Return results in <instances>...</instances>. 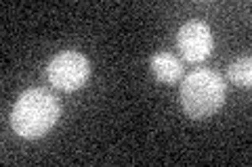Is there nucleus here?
Wrapping results in <instances>:
<instances>
[{
    "label": "nucleus",
    "mask_w": 252,
    "mask_h": 167,
    "mask_svg": "<svg viewBox=\"0 0 252 167\" xmlns=\"http://www.w3.org/2000/svg\"><path fill=\"white\" fill-rule=\"evenodd\" d=\"M61 117V102L44 88H30L15 102L11 125L21 138L34 140L49 132Z\"/></svg>",
    "instance_id": "1"
},
{
    "label": "nucleus",
    "mask_w": 252,
    "mask_h": 167,
    "mask_svg": "<svg viewBox=\"0 0 252 167\" xmlns=\"http://www.w3.org/2000/svg\"><path fill=\"white\" fill-rule=\"evenodd\" d=\"M225 102V82L217 71L198 69L181 84V105L193 119L215 115Z\"/></svg>",
    "instance_id": "2"
},
{
    "label": "nucleus",
    "mask_w": 252,
    "mask_h": 167,
    "mask_svg": "<svg viewBox=\"0 0 252 167\" xmlns=\"http://www.w3.org/2000/svg\"><path fill=\"white\" fill-rule=\"evenodd\" d=\"M91 75V63L76 50L59 52L49 63V82L59 90L74 92L82 88Z\"/></svg>",
    "instance_id": "3"
},
{
    "label": "nucleus",
    "mask_w": 252,
    "mask_h": 167,
    "mask_svg": "<svg viewBox=\"0 0 252 167\" xmlns=\"http://www.w3.org/2000/svg\"><path fill=\"white\" fill-rule=\"evenodd\" d=\"M177 44L183 59L189 63H200L212 52L215 40L212 31L202 21H187L177 34Z\"/></svg>",
    "instance_id": "4"
},
{
    "label": "nucleus",
    "mask_w": 252,
    "mask_h": 167,
    "mask_svg": "<svg viewBox=\"0 0 252 167\" xmlns=\"http://www.w3.org/2000/svg\"><path fill=\"white\" fill-rule=\"evenodd\" d=\"M154 75L164 84H175L183 75V65L172 52H156L152 57Z\"/></svg>",
    "instance_id": "5"
},
{
    "label": "nucleus",
    "mask_w": 252,
    "mask_h": 167,
    "mask_svg": "<svg viewBox=\"0 0 252 167\" xmlns=\"http://www.w3.org/2000/svg\"><path fill=\"white\" fill-rule=\"evenodd\" d=\"M227 73H229V79L235 86L250 88V82H252V61H250V57H242L238 61H233Z\"/></svg>",
    "instance_id": "6"
}]
</instances>
